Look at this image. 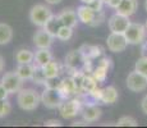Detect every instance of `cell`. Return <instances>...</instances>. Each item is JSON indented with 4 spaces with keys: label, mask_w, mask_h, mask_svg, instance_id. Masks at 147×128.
I'll return each mask as SVG.
<instances>
[{
    "label": "cell",
    "mask_w": 147,
    "mask_h": 128,
    "mask_svg": "<svg viewBox=\"0 0 147 128\" xmlns=\"http://www.w3.org/2000/svg\"><path fill=\"white\" fill-rule=\"evenodd\" d=\"M18 106L24 112H33L41 102V95L33 89H22L17 95Z\"/></svg>",
    "instance_id": "cell-1"
},
{
    "label": "cell",
    "mask_w": 147,
    "mask_h": 128,
    "mask_svg": "<svg viewBox=\"0 0 147 128\" xmlns=\"http://www.w3.org/2000/svg\"><path fill=\"white\" fill-rule=\"evenodd\" d=\"M53 16V12L50 8H47L44 4H36L30 10V21L32 24L42 28L49 18Z\"/></svg>",
    "instance_id": "cell-2"
},
{
    "label": "cell",
    "mask_w": 147,
    "mask_h": 128,
    "mask_svg": "<svg viewBox=\"0 0 147 128\" xmlns=\"http://www.w3.org/2000/svg\"><path fill=\"white\" fill-rule=\"evenodd\" d=\"M146 27L145 24L141 23H129L128 28L124 32V36H125L128 44L131 45H140L143 42V40L146 37Z\"/></svg>",
    "instance_id": "cell-3"
},
{
    "label": "cell",
    "mask_w": 147,
    "mask_h": 128,
    "mask_svg": "<svg viewBox=\"0 0 147 128\" xmlns=\"http://www.w3.org/2000/svg\"><path fill=\"white\" fill-rule=\"evenodd\" d=\"M63 101L64 99L60 95L59 90L54 87H46L41 93V102L47 109H58Z\"/></svg>",
    "instance_id": "cell-4"
},
{
    "label": "cell",
    "mask_w": 147,
    "mask_h": 128,
    "mask_svg": "<svg viewBox=\"0 0 147 128\" xmlns=\"http://www.w3.org/2000/svg\"><path fill=\"white\" fill-rule=\"evenodd\" d=\"M82 102L78 99H65L58 108L59 114L64 119H73L81 113Z\"/></svg>",
    "instance_id": "cell-5"
},
{
    "label": "cell",
    "mask_w": 147,
    "mask_h": 128,
    "mask_svg": "<svg viewBox=\"0 0 147 128\" xmlns=\"http://www.w3.org/2000/svg\"><path fill=\"white\" fill-rule=\"evenodd\" d=\"M0 82L7 89L9 95L10 93H16V92L18 93L22 90V86H23V79L17 74L16 72H7L1 77Z\"/></svg>",
    "instance_id": "cell-6"
},
{
    "label": "cell",
    "mask_w": 147,
    "mask_h": 128,
    "mask_svg": "<svg viewBox=\"0 0 147 128\" xmlns=\"http://www.w3.org/2000/svg\"><path fill=\"white\" fill-rule=\"evenodd\" d=\"M127 87L132 92H142L147 89V77L134 69L127 77Z\"/></svg>",
    "instance_id": "cell-7"
},
{
    "label": "cell",
    "mask_w": 147,
    "mask_h": 128,
    "mask_svg": "<svg viewBox=\"0 0 147 128\" xmlns=\"http://www.w3.org/2000/svg\"><path fill=\"white\" fill-rule=\"evenodd\" d=\"M106 45H107V49L111 53H121V51L127 49L128 41H127L124 33L111 32L106 39Z\"/></svg>",
    "instance_id": "cell-8"
},
{
    "label": "cell",
    "mask_w": 147,
    "mask_h": 128,
    "mask_svg": "<svg viewBox=\"0 0 147 128\" xmlns=\"http://www.w3.org/2000/svg\"><path fill=\"white\" fill-rule=\"evenodd\" d=\"M129 23H131L129 17L121 16L119 13L113 14V16L109 18V21H107L109 30L111 31V32H117V33H124L125 30L128 28Z\"/></svg>",
    "instance_id": "cell-9"
},
{
    "label": "cell",
    "mask_w": 147,
    "mask_h": 128,
    "mask_svg": "<svg viewBox=\"0 0 147 128\" xmlns=\"http://www.w3.org/2000/svg\"><path fill=\"white\" fill-rule=\"evenodd\" d=\"M80 114L87 123H94V122H97L101 118L102 110H101L100 106H97L95 104H86V105H82Z\"/></svg>",
    "instance_id": "cell-10"
},
{
    "label": "cell",
    "mask_w": 147,
    "mask_h": 128,
    "mask_svg": "<svg viewBox=\"0 0 147 128\" xmlns=\"http://www.w3.org/2000/svg\"><path fill=\"white\" fill-rule=\"evenodd\" d=\"M54 36H51L46 30L41 28V30L36 31L35 35L32 37L33 45H35L37 49H50L54 41Z\"/></svg>",
    "instance_id": "cell-11"
},
{
    "label": "cell",
    "mask_w": 147,
    "mask_h": 128,
    "mask_svg": "<svg viewBox=\"0 0 147 128\" xmlns=\"http://www.w3.org/2000/svg\"><path fill=\"white\" fill-rule=\"evenodd\" d=\"M58 90L60 92V95L63 96V99H69L72 95H76V93H80L78 91V87L76 85V81L73 79V77H67V78L61 79L59 82V86H58Z\"/></svg>",
    "instance_id": "cell-12"
},
{
    "label": "cell",
    "mask_w": 147,
    "mask_h": 128,
    "mask_svg": "<svg viewBox=\"0 0 147 128\" xmlns=\"http://www.w3.org/2000/svg\"><path fill=\"white\" fill-rule=\"evenodd\" d=\"M84 56L81 54L80 50H72L65 56V65L70 70H82L84 64Z\"/></svg>",
    "instance_id": "cell-13"
},
{
    "label": "cell",
    "mask_w": 147,
    "mask_h": 128,
    "mask_svg": "<svg viewBox=\"0 0 147 128\" xmlns=\"http://www.w3.org/2000/svg\"><path fill=\"white\" fill-rule=\"evenodd\" d=\"M77 16H78V19L80 22H82L83 24H87V26H94V22H95V18L97 16V12H95L91 7L86 4H82L77 8Z\"/></svg>",
    "instance_id": "cell-14"
},
{
    "label": "cell",
    "mask_w": 147,
    "mask_h": 128,
    "mask_svg": "<svg viewBox=\"0 0 147 128\" xmlns=\"http://www.w3.org/2000/svg\"><path fill=\"white\" fill-rule=\"evenodd\" d=\"M58 17L64 26H68V27H72V28H74L78 24V22H80L78 16H77V10L72 9V8H65V9H63L58 14Z\"/></svg>",
    "instance_id": "cell-15"
},
{
    "label": "cell",
    "mask_w": 147,
    "mask_h": 128,
    "mask_svg": "<svg viewBox=\"0 0 147 128\" xmlns=\"http://www.w3.org/2000/svg\"><path fill=\"white\" fill-rule=\"evenodd\" d=\"M138 9V0H121L120 4L118 5L117 13L125 17H131L137 12Z\"/></svg>",
    "instance_id": "cell-16"
},
{
    "label": "cell",
    "mask_w": 147,
    "mask_h": 128,
    "mask_svg": "<svg viewBox=\"0 0 147 128\" xmlns=\"http://www.w3.org/2000/svg\"><path fill=\"white\" fill-rule=\"evenodd\" d=\"M78 50L84 56V59H91V60L98 58L102 54V47L97 45H82Z\"/></svg>",
    "instance_id": "cell-17"
},
{
    "label": "cell",
    "mask_w": 147,
    "mask_h": 128,
    "mask_svg": "<svg viewBox=\"0 0 147 128\" xmlns=\"http://www.w3.org/2000/svg\"><path fill=\"white\" fill-rule=\"evenodd\" d=\"M42 70H44V74L47 79H55L58 78L59 73H60V65H59L58 62H55L53 59L42 67Z\"/></svg>",
    "instance_id": "cell-18"
},
{
    "label": "cell",
    "mask_w": 147,
    "mask_h": 128,
    "mask_svg": "<svg viewBox=\"0 0 147 128\" xmlns=\"http://www.w3.org/2000/svg\"><path fill=\"white\" fill-rule=\"evenodd\" d=\"M118 98H119L118 90L115 89L114 86H107L102 91L101 102H104V104H106V105H113L118 101Z\"/></svg>",
    "instance_id": "cell-19"
},
{
    "label": "cell",
    "mask_w": 147,
    "mask_h": 128,
    "mask_svg": "<svg viewBox=\"0 0 147 128\" xmlns=\"http://www.w3.org/2000/svg\"><path fill=\"white\" fill-rule=\"evenodd\" d=\"M61 26H63V23L60 22L58 14H56V16H55V14H53V16L49 18V21L45 23V26L42 28H44V30H46L51 36L56 37V35H58V31L60 30Z\"/></svg>",
    "instance_id": "cell-20"
},
{
    "label": "cell",
    "mask_w": 147,
    "mask_h": 128,
    "mask_svg": "<svg viewBox=\"0 0 147 128\" xmlns=\"http://www.w3.org/2000/svg\"><path fill=\"white\" fill-rule=\"evenodd\" d=\"M14 59L18 64H27L33 63L35 60V53L31 51L30 49H19L14 55Z\"/></svg>",
    "instance_id": "cell-21"
},
{
    "label": "cell",
    "mask_w": 147,
    "mask_h": 128,
    "mask_svg": "<svg viewBox=\"0 0 147 128\" xmlns=\"http://www.w3.org/2000/svg\"><path fill=\"white\" fill-rule=\"evenodd\" d=\"M35 68L36 65L32 63H27V64H18L16 69V73L21 77L23 81H27V79H31L35 73Z\"/></svg>",
    "instance_id": "cell-22"
},
{
    "label": "cell",
    "mask_w": 147,
    "mask_h": 128,
    "mask_svg": "<svg viewBox=\"0 0 147 128\" xmlns=\"http://www.w3.org/2000/svg\"><path fill=\"white\" fill-rule=\"evenodd\" d=\"M53 60V53L50 49H38L35 53V64L38 67H44L46 63Z\"/></svg>",
    "instance_id": "cell-23"
},
{
    "label": "cell",
    "mask_w": 147,
    "mask_h": 128,
    "mask_svg": "<svg viewBox=\"0 0 147 128\" xmlns=\"http://www.w3.org/2000/svg\"><path fill=\"white\" fill-rule=\"evenodd\" d=\"M13 40V28L0 22V45H7Z\"/></svg>",
    "instance_id": "cell-24"
},
{
    "label": "cell",
    "mask_w": 147,
    "mask_h": 128,
    "mask_svg": "<svg viewBox=\"0 0 147 128\" xmlns=\"http://www.w3.org/2000/svg\"><path fill=\"white\" fill-rule=\"evenodd\" d=\"M97 83H98V82L94 78V76L84 73L83 79H82V91L90 93L91 91H94L96 87H97Z\"/></svg>",
    "instance_id": "cell-25"
},
{
    "label": "cell",
    "mask_w": 147,
    "mask_h": 128,
    "mask_svg": "<svg viewBox=\"0 0 147 128\" xmlns=\"http://www.w3.org/2000/svg\"><path fill=\"white\" fill-rule=\"evenodd\" d=\"M107 72H109V70H107L106 68H104V67H101V65L97 64V67L94 68L91 74L94 76V78L98 82V83H102V82H105V79L107 77Z\"/></svg>",
    "instance_id": "cell-26"
},
{
    "label": "cell",
    "mask_w": 147,
    "mask_h": 128,
    "mask_svg": "<svg viewBox=\"0 0 147 128\" xmlns=\"http://www.w3.org/2000/svg\"><path fill=\"white\" fill-rule=\"evenodd\" d=\"M35 65H36V64H35ZM31 81H32L33 83H37V85H46L47 78H46V77H45V74H44L42 67H38V65H36L35 73H33V76H32V78H31Z\"/></svg>",
    "instance_id": "cell-27"
},
{
    "label": "cell",
    "mask_w": 147,
    "mask_h": 128,
    "mask_svg": "<svg viewBox=\"0 0 147 128\" xmlns=\"http://www.w3.org/2000/svg\"><path fill=\"white\" fill-rule=\"evenodd\" d=\"M115 126H118V127H137L138 122L131 115H123L118 119Z\"/></svg>",
    "instance_id": "cell-28"
},
{
    "label": "cell",
    "mask_w": 147,
    "mask_h": 128,
    "mask_svg": "<svg viewBox=\"0 0 147 128\" xmlns=\"http://www.w3.org/2000/svg\"><path fill=\"white\" fill-rule=\"evenodd\" d=\"M73 36V28L72 27H68V26H61L60 30L58 31V35H56V39L61 40V41H68L70 40Z\"/></svg>",
    "instance_id": "cell-29"
},
{
    "label": "cell",
    "mask_w": 147,
    "mask_h": 128,
    "mask_svg": "<svg viewBox=\"0 0 147 128\" xmlns=\"http://www.w3.org/2000/svg\"><path fill=\"white\" fill-rule=\"evenodd\" d=\"M12 112V105L8 101V99H4V100H0V119L8 116Z\"/></svg>",
    "instance_id": "cell-30"
},
{
    "label": "cell",
    "mask_w": 147,
    "mask_h": 128,
    "mask_svg": "<svg viewBox=\"0 0 147 128\" xmlns=\"http://www.w3.org/2000/svg\"><path fill=\"white\" fill-rule=\"evenodd\" d=\"M134 69L147 77V56H141V58L136 62Z\"/></svg>",
    "instance_id": "cell-31"
},
{
    "label": "cell",
    "mask_w": 147,
    "mask_h": 128,
    "mask_svg": "<svg viewBox=\"0 0 147 128\" xmlns=\"http://www.w3.org/2000/svg\"><path fill=\"white\" fill-rule=\"evenodd\" d=\"M102 91L104 89H100V87H96V89L94 91H91V92L88 93L90 96H91L94 100L96 101H101V98H102Z\"/></svg>",
    "instance_id": "cell-32"
},
{
    "label": "cell",
    "mask_w": 147,
    "mask_h": 128,
    "mask_svg": "<svg viewBox=\"0 0 147 128\" xmlns=\"http://www.w3.org/2000/svg\"><path fill=\"white\" fill-rule=\"evenodd\" d=\"M44 126L45 127H60L61 122L58 121V119H47V121L44 122Z\"/></svg>",
    "instance_id": "cell-33"
},
{
    "label": "cell",
    "mask_w": 147,
    "mask_h": 128,
    "mask_svg": "<svg viewBox=\"0 0 147 128\" xmlns=\"http://www.w3.org/2000/svg\"><path fill=\"white\" fill-rule=\"evenodd\" d=\"M98 65H101V67L106 68L107 70L110 69V67H111V59L107 58V56H104L102 59H101L100 62H98Z\"/></svg>",
    "instance_id": "cell-34"
},
{
    "label": "cell",
    "mask_w": 147,
    "mask_h": 128,
    "mask_svg": "<svg viewBox=\"0 0 147 128\" xmlns=\"http://www.w3.org/2000/svg\"><path fill=\"white\" fill-rule=\"evenodd\" d=\"M120 1L121 0H104V3H105L107 7L113 8V9H117L118 5L120 4Z\"/></svg>",
    "instance_id": "cell-35"
},
{
    "label": "cell",
    "mask_w": 147,
    "mask_h": 128,
    "mask_svg": "<svg viewBox=\"0 0 147 128\" xmlns=\"http://www.w3.org/2000/svg\"><path fill=\"white\" fill-rule=\"evenodd\" d=\"M8 95H9V92L7 91L4 86H3V83L0 82V100H4V99H8Z\"/></svg>",
    "instance_id": "cell-36"
},
{
    "label": "cell",
    "mask_w": 147,
    "mask_h": 128,
    "mask_svg": "<svg viewBox=\"0 0 147 128\" xmlns=\"http://www.w3.org/2000/svg\"><path fill=\"white\" fill-rule=\"evenodd\" d=\"M141 109H142V112L147 115V95L143 96V99L141 100Z\"/></svg>",
    "instance_id": "cell-37"
},
{
    "label": "cell",
    "mask_w": 147,
    "mask_h": 128,
    "mask_svg": "<svg viewBox=\"0 0 147 128\" xmlns=\"http://www.w3.org/2000/svg\"><path fill=\"white\" fill-rule=\"evenodd\" d=\"M88 124L90 123H87V122L83 119V121H78V122H74V123H72V126L73 127H76V126H84V127H86V126H88Z\"/></svg>",
    "instance_id": "cell-38"
},
{
    "label": "cell",
    "mask_w": 147,
    "mask_h": 128,
    "mask_svg": "<svg viewBox=\"0 0 147 128\" xmlns=\"http://www.w3.org/2000/svg\"><path fill=\"white\" fill-rule=\"evenodd\" d=\"M4 67H5V62H4V58L0 55V73L4 70Z\"/></svg>",
    "instance_id": "cell-39"
},
{
    "label": "cell",
    "mask_w": 147,
    "mask_h": 128,
    "mask_svg": "<svg viewBox=\"0 0 147 128\" xmlns=\"http://www.w3.org/2000/svg\"><path fill=\"white\" fill-rule=\"evenodd\" d=\"M63 0H46L47 4H51V5H56V4H60Z\"/></svg>",
    "instance_id": "cell-40"
},
{
    "label": "cell",
    "mask_w": 147,
    "mask_h": 128,
    "mask_svg": "<svg viewBox=\"0 0 147 128\" xmlns=\"http://www.w3.org/2000/svg\"><path fill=\"white\" fill-rule=\"evenodd\" d=\"M92 1H94V0H81L82 4H86V5H90Z\"/></svg>",
    "instance_id": "cell-41"
},
{
    "label": "cell",
    "mask_w": 147,
    "mask_h": 128,
    "mask_svg": "<svg viewBox=\"0 0 147 128\" xmlns=\"http://www.w3.org/2000/svg\"><path fill=\"white\" fill-rule=\"evenodd\" d=\"M145 9H146V12H147V0H145Z\"/></svg>",
    "instance_id": "cell-42"
},
{
    "label": "cell",
    "mask_w": 147,
    "mask_h": 128,
    "mask_svg": "<svg viewBox=\"0 0 147 128\" xmlns=\"http://www.w3.org/2000/svg\"><path fill=\"white\" fill-rule=\"evenodd\" d=\"M145 27H146V31H147V19H146V23H145Z\"/></svg>",
    "instance_id": "cell-43"
}]
</instances>
